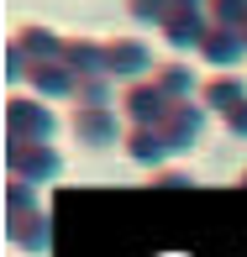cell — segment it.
Here are the masks:
<instances>
[{"instance_id":"cell-1","label":"cell","mask_w":247,"mask_h":257,"mask_svg":"<svg viewBox=\"0 0 247 257\" xmlns=\"http://www.w3.org/2000/svg\"><path fill=\"white\" fill-rule=\"evenodd\" d=\"M58 115L37 95H11L6 100V142H53Z\"/></svg>"},{"instance_id":"cell-2","label":"cell","mask_w":247,"mask_h":257,"mask_svg":"<svg viewBox=\"0 0 247 257\" xmlns=\"http://www.w3.org/2000/svg\"><path fill=\"white\" fill-rule=\"evenodd\" d=\"M58 168H63L58 147H48V142H6V179L11 184L37 189V184L58 179Z\"/></svg>"},{"instance_id":"cell-3","label":"cell","mask_w":247,"mask_h":257,"mask_svg":"<svg viewBox=\"0 0 247 257\" xmlns=\"http://www.w3.org/2000/svg\"><path fill=\"white\" fill-rule=\"evenodd\" d=\"M68 132H74L79 147H116V142H126L121 115H116L111 105H74V110H68Z\"/></svg>"},{"instance_id":"cell-4","label":"cell","mask_w":247,"mask_h":257,"mask_svg":"<svg viewBox=\"0 0 247 257\" xmlns=\"http://www.w3.org/2000/svg\"><path fill=\"white\" fill-rule=\"evenodd\" d=\"M121 115L132 126H158V132H163V121L174 115V100L163 95L152 79H142V84H126L121 89Z\"/></svg>"},{"instance_id":"cell-5","label":"cell","mask_w":247,"mask_h":257,"mask_svg":"<svg viewBox=\"0 0 247 257\" xmlns=\"http://www.w3.org/2000/svg\"><path fill=\"white\" fill-rule=\"evenodd\" d=\"M147 68H152V48L142 37H111V42H105V74H111V79L142 84Z\"/></svg>"},{"instance_id":"cell-6","label":"cell","mask_w":247,"mask_h":257,"mask_svg":"<svg viewBox=\"0 0 247 257\" xmlns=\"http://www.w3.org/2000/svg\"><path fill=\"white\" fill-rule=\"evenodd\" d=\"M158 37L169 42L174 53H200V42L210 37V16L200 6H174V16L158 27Z\"/></svg>"},{"instance_id":"cell-7","label":"cell","mask_w":247,"mask_h":257,"mask_svg":"<svg viewBox=\"0 0 247 257\" xmlns=\"http://www.w3.org/2000/svg\"><path fill=\"white\" fill-rule=\"evenodd\" d=\"M27 95H37V100H74L79 95V79H74V68L58 58V63H32L27 68Z\"/></svg>"},{"instance_id":"cell-8","label":"cell","mask_w":247,"mask_h":257,"mask_svg":"<svg viewBox=\"0 0 247 257\" xmlns=\"http://www.w3.org/2000/svg\"><path fill=\"white\" fill-rule=\"evenodd\" d=\"M6 48H16L27 63H58V58H63V37H58L53 27H42V21H27V27L11 32Z\"/></svg>"},{"instance_id":"cell-9","label":"cell","mask_w":247,"mask_h":257,"mask_svg":"<svg viewBox=\"0 0 247 257\" xmlns=\"http://www.w3.org/2000/svg\"><path fill=\"white\" fill-rule=\"evenodd\" d=\"M200 63H210L216 74H231L237 63H247V37L226 27H210V37L200 42Z\"/></svg>"},{"instance_id":"cell-10","label":"cell","mask_w":247,"mask_h":257,"mask_svg":"<svg viewBox=\"0 0 247 257\" xmlns=\"http://www.w3.org/2000/svg\"><path fill=\"white\" fill-rule=\"evenodd\" d=\"M121 147H126V158H132V163H142V168H152V173L174 158V142L158 132V126H126V142H121Z\"/></svg>"},{"instance_id":"cell-11","label":"cell","mask_w":247,"mask_h":257,"mask_svg":"<svg viewBox=\"0 0 247 257\" xmlns=\"http://www.w3.org/2000/svg\"><path fill=\"white\" fill-rule=\"evenodd\" d=\"M163 137L174 142V153H190L200 137H205V105H195V100L174 105V115L163 121Z\"/></svg>"},{"instance_id":"cell-12","label":"cell","mask_w":247,"mask_h":257,"mask_svg":"<svg viewBox=\"0 0 247 257\" xmlns=\"http://www.w3.org/2000/svg\"><path fill=\"white\" fill-rule=\"evenodd\" d=\"M200 105H205V110L231 115L237 105H247V84H242L237 74H210L205 84H200Z\"/></svg>"},{"instance_id":"cell-13","label":"cell","mask_w":247,"mask_h":257,"mask_svg":"<svg viewBox=\"0 0 247 257\" xmlns=\"http://www.w3.org/2000/svg\"><path fill=\"white\" fill-rule=\"evenodd\" d=\"M6 226H11V241H16V247H27V252H48V215H42V205H32V210H11Z\"/></svg>"},{"instance_id":"cell-14","label":"cell","mask_w":247,"mask_h":257,"mask_svg":"<svg viewBox=\"0 0 247 257\" xmlns=\"http://www.w3.org/2000/svg\"><path fill=\"white\" fill-rule=\"evenodd\" d=\"M63 63L74 68V79H100L105 74V42H95V37H63Z\"/></svg>"},{"instance_id":"cell-15","label":"cell","mask_w":247,"mask_h":257,"mask_svg":"<svg viewBox=\"0 0 247 257\" xmlns=\"http://www.w3.org/2000/svg\"><path fill=\"white\" fill-rule=\"evenodd\" d=\"M152 84H158L174 105L200 100V84H195V68H190V63H158V68H152Z\"/></svg>"},{"instance_id":"cell-16","label":"cell","mask_w":247,"mask_h":257,"mask_svg":"<svg viewBox=\"0 0 247 257\" xmlns=\"http://www.w3.org/2000/svg\"><path fill=\"white\" fill-rule=\"evenodd\" d=\"M210 27H226V32H247V0H210L205 6Z\"/></svg>"},{"instance_id":"cell-17","label":"cell","mask_w":247,"mask_h":257,"mask_svg":"<svg viewBox=\"0 0 247 257\" xmlns=\"http://www.w3.org/2000/svg\"><path fill=\"white\" fill-rule=\"evenodd\" d=\"M126 16L132 21H158L163 27V21L174 16V0H126Z\"/></svg>"},{"instance_id":"cell-18","label":"cell","mask_w":247,"mask_h":257,"mask_svg":"<svg viewBox=\"0 0 247 257\" xmlns=\"http://www.w3.org/2000/svg\"><path fill=\"white\" fill-rule=\"evenodd\" d=\"M74 105H111V74H100V79H79Z\"/></svg>"},{"instance_id":"cell-19","label":"cell","mask_w":247,"mask_h":257,"mask_svg":"<svg viewBox=\"0 0 247 257\" xmlns=\"http://www.w3.org/2000/svg\"><path fill=\"white\" fill-rule=\"evenodd\" d=\"M221 121H226V132L237 137V142H247V105H237V110H231V115H221Z\"/></svg>"},{"instance_id":"cell-20","label":"cell","mask_w":247,"mask_h":257,"mask_svg":"<svg viewBox=\"0 0 247 257\" xmlns=\"http://www.w3.org/2000/svg\"><path fill=\"white\" fill-rule=\"evenodd\" d=\"M174 6H200V11H205V6H210V0H174Z\"/></svg>"},{"instance_id":"cell-21","label":"cell","mask_w":247,"mask_h":257,"mask_svg":"<svg viewBox=\"0 0 247 257\" xmlns=\"http://www.w3.org/2000/svg\"><path fill=\"white\" fill-rule=\"evenodd\" d=\"M242 184H247V173H242Z\"/></svg>"},{"instance_id":"cell-22","label":"cell","mask_w":247,"mask_h":257,"mask_svg":"<svg viewBox=\"0 0 247 257\" xmlns=\"http://www.w3.org/2000/svg\"><path fill=\"white\" fill-rule=\"evenodd\" d=\"M242 37H247V32H242Z\"/></svg>"}]
</instances>
